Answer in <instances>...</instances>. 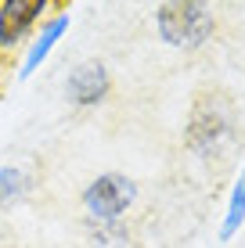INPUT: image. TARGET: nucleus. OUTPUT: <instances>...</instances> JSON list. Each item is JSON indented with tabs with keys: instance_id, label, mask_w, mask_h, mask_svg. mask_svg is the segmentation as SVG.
<instances>
[{
	"instance_id": "1",
	"label": "nucleus",
	"mask_w": 245,
	"mask_h": 248,
	"mask_svg": "<svg viewBox=\"0 0 245 248\" xmlns=\"http://www.w3.org/2000/svg\"><path fill=\"white\" fill-rule=\"evenodd\" d=\"M238 137V119L224 93H202L184 123V144L198 158H224Z\"/></svg>"
},
{
	"instance_id": "7",
	"label": "nucleus",
	"mask_w": 245,
	"mask_h": 248,
	"mask_svg": "<svg viewBox=\"0 0 245 248\" xmlns=\"http://www.w3.org/2000/svg\"><path fill=\"white\" fill-rule=\"evenodd\" d=\"M29 191H33L29 169H22V166H0V212L22 205L25 198H29Z\"/></svg>"
},
{
	"instance_id": "6",
	"label": "nucleus",
	"mask_w": 245,
	"mask_h": 248,
	"mask_svg": "<svg viewBox=\"0 0 245 248\" xmlns=\"http://www.w3.org/2000/svg\"><path fill=\"white\" fill-rule=\"evenodd\" d=\"M69 25H72L69 11H54V15H47V18L40 22V29L29 36V47H25V54H22V62H18V79L36 76V68L54 54V47L62 44V36L69 32Z\"/></svg>"
},
{
	"instance_id": "3",
	"label": "nucleus",
	"mask_w": 245,
	"mask_h": 248,
	"mask_svg": "<svg viewBox=\"0 0 245 248\" xmlns=\"http://www.w3.org/2000/svg\"><path fill=\"white\" fill-rule=\"evenodd\" d=\"M137 194H141V187H137L133 176L115 173V169L98 173L80 194L83 219H94V223H123L126 212L137 205Z\"/></svg>"
},
{
	"instance_id": "4",
	"label": "nucleus",
	"mask_w": 245,
	"mask_h": 248,
	"mask_svg": "<svg viewBox=\"0 0 245 248\" xmlns=\"http://www.w3.org/2000/svg\"><path fill=\"white\" fill-rule=\"evenodd\" d=\"M50 0H0V50H15L47 18Z\"/></svg>"
},
{
	"instance_id": "8",
	"label": "nucleus",
	"mask_w": 245,
	"mask_h": 248,
	"mask_svg": "<svg viewBox=\"0 0 245 248\" xmlns=\"http://www.w3.org/2000/svg\"><path fill=\"white\" fill-rule=\"evenodd\" d=\"M242 227H245V169L238 173V180L231 187V198H227V209L220 219V241H231Z\"/></svg>"
},
{
	"instance_id": "2",
	"label": "nucleus",
	"mask_w": 245,
	"mask_h": 248,
	"mask_svg": "<svg viewBox=\"0 0 245 248\" xmlns=\"http://www.w3.org/2000/svg\"><path fill=\"white\" fill-rule=\"evenodd\" d=\"M155 32L173 50H198L213 40L216 15L202 0H166L155 7Z\"/></svg>"
},
{
	"instance_id": "9",
	"label": "nucleus",
	"mask_w": 245,
	"mask_h": 248,
	"mask_svg": "<svg viewBox=\"0 0 245 248\" xmlns=\"http://www.w3.org/2000/svg\"><path fill=\"white\" fill-rule=\"evenodd\" d=\"M83 230L98 248H112L126 241V223H94V219H83Z\"/></svg>"
},
{
	"instance_id": "5",
	"label": "nucleus",
	"mask_w": 245,
	"mask_h": 248,
	"mask_svg": "<svg viewBox=\"0 0 245 248\" xmlns=\"http://www.w3.org/2000/svg\"><path fill=\"white\" fill-rule=\"evenodd\" d=\"M112 93V76H108L105 62H80L65 76V101L72 108H98Z\"/></svg>"
}]
</instances>
